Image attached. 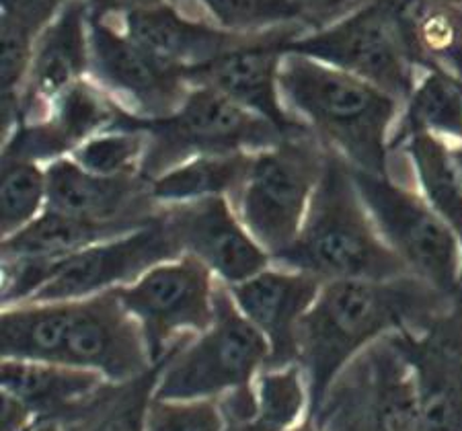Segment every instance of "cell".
<instances>
[{"mask_svg": "<svg viewBox=\"0 0 462 431\" xmlns=\"http://www.w3.org/2000/svg\"><path fill=\"white\" fill-rule=\"evenodd\" d=\"M454 302L415 273L393 280H333L320 286L298 331V363L307 374L312 415L335 378L376 341L421 331Z\"/></svg>", "mask_w": 462, "mask_h": 431, "instance_id": "obj_1", "label": "cell"}, {"mask_svg": "<svg viewBox=\"0 0 462 431\" xmlns=\"http://www.w3.org/2000/svg\"><path fill=\"white\" fill-rule=\"evenodd\" d=\"M286 107L327 148L368 173L391 175V138L403 103L383 88L300 54L280 69Z\"/></svg>", "mask_w": 462, "mask_h": 431, "instance_id": "obj_2", "label": "cell"}, {"mask_svg": "<svg viewBox=\"0 0 462 431\" xmlns=\"http://www.w3.org/2000/svg\"><path fill=\"white\" fill-rule=\"evenodd\" d=\"M273 263L307 271L323 284L333 280H393L411 273L380 236L356 188L352 165L331 148L300 233L284 252L273 257Z\"/></svg>", "mask_w": 462, "mask_h": 431, "instance_id": "obj_3", "label": "cell"}, {"mask_svg": "<svg viewBox=\"0 0 462 431\" xmlns=\"http://www.w3.org/2000/svg\"><path fill=\"white\" fill-rule=\"evenodd\" d=\"M116 128H136L148 136L143 162L148 181L196 156L259 152L290 136L210 87H191L181 107L165 117L144 120L124 109Z\"/></svg>", "mask_w": 462, "mask_h": 431, "instance_id": "obj_4", "label": "cell"}, {"mask_svg": "<svg viewBox=\"0 0 462 431\" xmlns=\"http://www.w3.org/2000/svg\"><path fill=\"white\" fill-rule=\"evenodd\" d=\"M270 363V345L218 281L214 321L165 360L154 397L167 400L220 399L251 386Z\"/></svg>", "mask_w": 462, "mask_h": 431, "instance_id": "obj_5", "label": "cell"}, {"mask_svg": "<svg viewBox=\"0 0 462 431\" xmlns=\"http://www.w3.org/2000/svg\"><path fill=\"white\" fill-rule=\"evenodd\" d=\"M327 152L329 148L307 128L253 154L249 175L233 206L272 261L300 233Z\"/></svg>", "mask_w": 462, "mask_h": 431, "instance_id": "obj_6", "label": "cell"}, {"mask_svg": "<svg viewBox=\"0 0 462 431\" xmlns=\"http://www.w3.org/2000/svg\"><path fill=\"white\" fill-rule=\"evenodd\" d=\"M356 188L384 243L403 259L409 271L462 300V241L426 197L391 175L352 167Z\"/></svg>", "mask_w": 462, "mask_h": 431, "instance_id": "obj_7", "label": "cell"}, {"mask_svg": "<svg viewBox=\"0 0 462 431\" xmlns=\"http://www.w3.org/2000/svg\"><path fill=\"white\" fill-rule=\"evenodd\" d=\"M309 419L323 431H421L415 381L397 337L349 362Z\"/></svg>", "mask_w": 462, "mask_h": 431, "instance_id": "obj_8", "label": "cell"}, {"mask_svg": "<svg viewBox=\"0 0 462 431\" xmlns=\"http://www.w3.org/2000/svg\"><path fill=\"white\" fill-rule=\"evenodd\" d=\"M284 54H300L354 74L401 103L417 85L415 64L380 0H370L335 23L288 41Z\"/></svg>", "mask_w": 462, "mask_h": 431, "instance_id": "obj_9", "label": "cell"}, {"mask_svg": "<svg viewBox=\"0 0 462 431\" xmlns=\"http://www.w3.org/2000/svg\"><path fill=\"white\" fill-rule=\"evenodd\" d=\"M216 286L218 280L199 259L181 255L154 265L116 294L143 329L152 362L161 363L212 325Z\"/></svg>", "mask_w": 462, "mask_h": 431, "instance_id": "obj_10", "label": "cell"}, {"mask_svg": "<svg viewBox=\"0 0 462 431\" xmlns=\"http://www.w3.org/2000/svg\"><path fill=\"white\" fill-rule=\"evenodd\" d=\"M58 363L99 371L106 381H132L156 363L140 329L116 289L66 300V325Z\"/></svg>", "mask_w": 462, "mask_h": 431, "instance_id": "obj_11", "label": "cell"}, {"mask_svg": "<svg viewBox=\"0 0 462 431\" xmlns=\"http://www.w3.org/2000/svg\"><path fill=\"white\" fill-rule=\"evenodd\" d=\"M91 78L144 120L171 115L191 91L183 69L162 62L103 19H91Z\"/></svg>", "mask_w": 462, "mask_h": 431, "instance_id": "obj_12", "label": "cell"}, {"mask_svg": "<svg viewBox=\"0 0 462 431\" xmlns=\"http://www.w3.org/2000/svg\"><path fill=\"white\" fill-rule=\"evenodd\" d=\"M175 257H181V249L169 234L159 214L151 225L97 243L58 261L48 284L33 296L32 302L80 300L130 286L154 265Z\"/></svg>", "mask_w": 462, "mask_h": 431, "instance_id": "obj_13", "label": "cell"}, {"mask_svg": "<svg viewBox=\"0 0 462 431\" xmlns=\"http://www.w3.org/2000/svg\"><path fill=\"white\" fill-rule=\"evenodd\" d=\"M304 23H290L257 33L249 43L216 60L185 70L191 87H210L238 105L263 117L284 133L309 125L286 107L280 91V69L284 46L304 33Z\"/></svg>", "mask_w": 462, "mask_h": 431, "instance_id": "obj_14", "label": "cell"}, {"mask_svg": "<svg viewBox=\"0 0 462 431\" xmlns=\"http://www.w3.org/2000/svg\"><path fill=\"white\" fill-rule=\"evenodd\" d=\"M159 214L181 255L199 259L225 286L241 284L273 263L228 197L161 206Z\"/></svg>", "mask_w": 462, "mask_h": 431, "instance_id": "obj_15", "label": "cell"}, {"mask_svg": "<svg viewBox=\"0 0 462 431\" xmlns=\"http://www.w3.org/2000/svg\"><path fill=\"white\" fill-rule=\"evenodd\" d=\"M394 337L411 368L421 431H462V300Z\"/></svg>", "mask_w": 462, "mask_h": 431, "instance_id": "obj_16", "label": "cell"}, {"mask_svg": "<svg viewBox=\"0 0 462 431\" xmlns=\"http://www.w3.org/2000/svg\"><path fill=\"white\" fill-rule=\"evenodd\" d=\"M48 210L72 218L140 228L151 225L161 206L144 175L106 177L77 165L70 156L46 165Z\"/></svg>", "mask_w": 462, "mask_h": 431, "instance_id": "obj_17", "label": "cell"}, {"mask_svg": "<svg viewBox=\"0 0 462 431\" xmlns=\"http://www.w3.org/2000/svg\"><path fill=\"white\" fill-rule=\"evenodd\" d=\"M88 77H91L88 6L85 0H69L42 29L33 43L32 64L21 91L17 124L40 120L60 93Z\"/></svg>", "mask_w": 462, "mask_h": 431, "instance_id": "obj_18", "label": "cell"}, {"mask_svg": "<svg viewBox=\"0 0 462 431\" xmlns=\"http://www.w3.org/2000/svg\"><path fill=\"white\" fill-rule=\"evenodd\" d=\"M323 281L307 271L272 263L257 276L228 286L236 307L270 345L267 368L298 363V331Z\"/></svg>", "mask_w": 462, "mask_h": 431, "instance_id": "obj_19", "label": "cell"}, {"mask_svg": "<svg viewBox=\"0 0 462 431\" xmlns=\"http://www.w3.org/2000/svg\"><path fill=\"white\" fill-rule=\"evenodd\" d=\"M109 381L99 371L56 362H0V390L17 397L40 421L77 426L93 411Z\"/></svg>", "mask_w": 462, "mask_h": 431, "instance_id": "obj_20", "label": "cell"}, {"mask_svg": "<svg viewBox=\"0 0 462 431\" xmlns=\"http://www.w3.org/2000/svg\"><path fill=\"white\" fill-rule=\"evenodd\" d=\"M125 35L162 62L189 70L216 60L249 43L257 33H233L179 14L173 6L159 5L132 11L124 17ZM263 33V32H261Z\"/></svg>", "mask_w": 462, "mask_h": 431, "instance_id": "obj_21", "label": "cell"}, {"mask_svg": "<svg viewBox=\"0 0 462 431\" xmlns=\"http://www.w3.org/2000/svg\"><path fill=\"white\" fill-rule=\"evenodd\" d=\"M132 230L136 228L124 225H99V222L72 218V216L46 207L32 225L3 239L0 255H3V261H19V259L62 261L74 252L132 233Z\"/></svg>", "mask_w": 462, "mask_h": 431, "instance_id": "obj_22", "label": "cell"}, {"mask_svg": "<svg viewBox=\"0 0 462 431\" xmlns=\"http://www.w3.org/2000/svg\"><path fill=\"white\" fill-rule=\"evenodd\" d=\"M255 152L196 156L151 181L152 199L159 206L228 197L236 202Z\"/></svg>", "mask_w": 462, "mask_h": 431, "instance_id": "obj_23", "label": "cell"}, {"mask_svg": "<svg viewBox=\"0 0 462 431\" xmlns=\"http://www.w3.org/2000/svg\"><path fill=\"white\" fill-rule=\"evenodd\" d=\"M403 105V115L391 138V154L397 152L409 136L420 132L462 144V93L452 74L431 66L426 77L417 80Z\"/></svg>", "mask_w": 462, "mask_h": 431, "instance_id": "obj_24", "label": "cell"}, {"mask_svg": "<svg viewBox=\"0 0 462 431\" xmlns=\"http://www.w3.org/2000/svg\"><path fill=\"white\" fill-rule=\"evenodd\" d=\"M401 151L411 162L417 191L462 239V175L452 144L434 133L420 132L409 136Z\"/></svg>", "mask_w": 462, "mask_h": 431, "instance_id": "obj_25", "label": "cell"}, {"mask_svg": "<svg viewBox=\"0 0 462 431\" xmlns=\"http://www.w3.org/2000/svg\"><path fill=\"white\" fill-rule=\"evenodd\" d=\"M257 411L249 426L228 431H284L309 417L310 389L300 363L263 368L253 381Z\"/></svg>", "mask_w": 462, "mask_h": 431, "instance_id": "obj_26", "label": "cell"}, {"mask_svg": "<svg viewBox=\"0 0 462 431\" xmlns=\"http://www.w3.org/2000/svg\"><path fill=\"white\" fill-rule=\"evenodd\" d=\"M165 362L156 363L132 381L114 384L97 400L93 411L74 426V431H146L148 408Z\"/></svg>", "mask_w": 462, "mask_h": 431, "instance_id": "obj_27", "label": "cell"}, {"mask_svg": "<svg viewBox=\"0 0 462 431\" xmlns=\"http://www.w3.org/2000/svg\"><path fill=\"white\" fill-rule=\"evenodd\" d=\"M46 207V167L40 162L3 156V170H0V234L3 239L32 225Z\"/></svg>", "mask_w": 462, "mask_h": 431, "instance_id": "obj_28", "label": "cell"}, {"mask_svg": "<svg viewBox=\"0 0 462 431\" xmlns=\"http://www.w3.org/2000/svg\"><path fill=\"white\" fill-rule=\"evenodd\" d=\"M148 136L136 128H114L80 144L70 159L87 170L106 177L143 175Z\"/></svg>", "mask_w": 462, "mask_h": 431, "instance_id": "obj_29", "label": "cell"}, {"mask_svg": "<svg viewBox=\"0 0 462 431\" xmlns=\"http://www.w3.org/2000/svg\"><path fill=\"white\" fill-rule=\"evenodd\" d=\"M198 3L204 5L218 27L233 33H261L282 25L304 23L302 6L298 0H198Z\"/></svg>", "mask_w": 462, "mask_h": 431, "instance_id": "obj_30", "label": "cell"}, {"mask_svg": "<svg viewBox=\"0 0 462 431\" xmlns=\"http://www.w3.org/2000/svg\"><path fill=\"white\" fill-rule=\"evenodd\" d=\"M146 431H228L218 399H152Z\"/></svg>", "mask_w": 462, "mask_h": 431, "instance_id": "obj_31", "label": "cell"}, {"mask_svg": "<svg viewBox=\"0 0 462 431\" xmlns=\"http://www.w3.org/2000/svg\"><path fill=\"white\" fill-rule=\"evenodd\" d=\"M298 3L302 6L304 23L315 32L360 9L370 0H298Z\"/></svg>", "mask_w": 462, "mask_h": 431, "instance_id": "obj_32", "label": "cell"}, {"mask_svg": "<svg viewBox=\"0 0 462 431\" xmlns=\"http://www.w3.org/2000/svg\"><path fill=\"white\" fill-rule=\"evenodd\" d=\"M37 417L23 400L0 390V431H33Z\"/></svg>", "mask_w": 462, "mask_h": 431, "instance_id": "obj_33", "label": "cell"}, {"mask_svg": "<svg viewBox=\"0 0 462 431\" xmlns=\"http://www.w3.org/2000/svg\"><path fill=\"white\" fill-rule=\"evenodd\" d=\"M88 6V17L91 19H103L109 14L124 13V17L132 11L151 9V6L162 5V0H85Z\"/></svg>", "mask_w": 462, "mask_h": 431, "instance_id": "obj_34", "label": "cell"}, {"mask_svg": "<svg viewBox=\"0 0 462 431\" xmlns=\"http://www.w3.org/2000/svg\"><path fill=\"white\" fill-rule=\"evenodd\" d=\"M33 431H74V426H64L60 421H40Z\"/></svg>", "mask_w": 462, "mask_h": 431, "instance_id": "obj_35", "label": "cell"}, {"mask_svg": "<svg viewBox=\"0 0 462 431\" xmlns=\"http://www.w3.org/2000/svg\"><path fill=\"white\" fill-rule=\"evenodd\" d=\"M284 431H323V429H319V427L315 426V421L307 417L302 423H298V426L290 427V429H284Z\"/></svg>", "mask_w": 462, "mask_h": 431, "instance_id": "obj_36", "label": "cell"}, {"mask_svg": "<svg viewBox=\"0 0 462 431\" xmlns=\"http://www.w3.org/2000/svg\"><path fill=\"white\" fill-rule=\"evenodd\" d=\"M452 154H454V160H457V167H458L460 175H462V144H454Z\"/></svg>", "mask_w": 462, "mask_h": 431, "instance_id": "obj_37", "label": "cell"}, {"mask_svg": "<svg viewBox=\"0 0 462 431\" xmlns=\"http://www.w3.org/2000/svg\"><path fill=\"white\" fill-rule=\"evenodd\" d=\"M444 3H450V5H457V6H462V0H444Z\"/></svg>", "mask_w": 462, "mask_h": 431, "instance_id": "obj_38", "label": "cell"}, {"mask_svg": "<svg viewBox=\"0 0 462 431\" xmlns=\"http://www.w3.org/2000/svg\"><path fill=\"white\" fill-rule=\"evenodd\" d=\"M458 80V78H457ZM458 87H460V93H462V80H458Z\"/></svg>", "mask_w": 462, "mask_h": 431, "instance_id": "obj_39", "label": "cell"}, {"mask_svg": "<svg viewBox=\"0 0 462 431\" xmlns=\"http://www.w3.org/2000/svg\"><path fill=\"white\" fill-rule=\"evenodd\" d=\"M460 241H462V239H460Z\"/></svg>", "mask_w": 462, "mask_h": 431, "instance_id": "obj_40", "label": "cell"}]
</instances>
